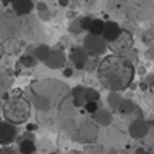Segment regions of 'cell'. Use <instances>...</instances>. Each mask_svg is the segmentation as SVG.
Here are the masks:
<instances>
[{
	"instance_id": "1",
	"label": "cell",
	"mask_w": 154,
	"mask_h": 154,
	"mask_svg": "<svg viewBox=\"0 0 154 154\" xmlns=\"http://www.w3.org/2000/svg\"><path fill=\"white\" fill-rule=\"evenodd\" d=\"M99 80L109 91H125L130 88L134 77L133 62L122 54L106 56L97 65Z\"/></svg>"
},
{
	"instance_id": "2",
	"label": "cell",
	"mask_w": 154,
	"mask_h": 154,
	"mask_svg": "<svg viewBox=\"0 0 154 154\" xmlns=\"http://www.w3.org/2000/svg\"><path fill=\"white\" fill-rule=\"evenodd\" d=\"M2 112L6 122H11L14 125L26 123L28 119L31 117V103L25 97L12 96L3 103Z\"/></svg>"
},
{
	"instance_id": "3",
	"label": "cell",
	"mask_w": 154,
	"mask_h": 154,
	"mask_svg": "<svg viewBox=\"0 0 154 154\" xmlns=\"http://www.w3.org/2000/svg\"><path fill=\"white\" fill-rule=\"evenodd\" d=\"M108 43V49L112 51V54H126L128 51H131L133 46H134V37L130 31L126 29H122L120 34L114 38L111 42H106Z\"/></svg>"
},
{
	"instance_id": "4",
	"label": "cell",
	"mask_w": 154,
	"mask_h": 154,
	"mask_svg": "<svg viewBox=\"0 0 154 154\" xmlns=\"http://www.w3.org/2000/svg\"><path fill=\"white\" fill-rule=\"evenodd\" d=\"M83 48L89 57H99L108 51V43L102 35L88 34L86 38L83 40Z\"/></svg>"
},
{
	"instance_id": "5",
	"label": "cell",
	"mask_w": 154,
	"mask_h": 154,
	"mask_svg": "<svg viewBox=\"0 0 154 154\" xmlns=\"http://www.w3.org/2000/svg\"><path fill=\"white\" fill-rule=\"evenodd\" d=\"M97 139V125L94 122H83L77 130V140L82 143H93Z\"/></svg>"
},
{
	"instance_id": "6",
	"label": "cell",
	"mask_w": 154,
	"mask_h": 154,
	"mask_svg": "<svg viewBox=\"0 0 154 154\" xmlns=\"http://www.w3.org/2000/svg\"><path fill=\"white\" fill-rule=\"evenodd\" d=\"M17 137V128L11 122H0V145L8 146L16 140Z\"/></svg>"
},
{
	"instance_id": "7",
	"label": "cell",
	"mask_w": 154,
	"mask_h": 154,
	"mask_svg": "<svg viewBox=\"0 0 154 154\" xmlns=\"http://www.w3.org/2000/svg\"><path fill=\"white\" fill-rule=\"evenodd\" d=\"M65 62H66V56L62 49H51L43 63L49 69H59L65 66Z\"/></svg>"
},
{
	"instance_id": "8",
	"label": "cell",
	"mask_w": 154,
	"mask_h": 154,
	"mask_svg": "<svg viewBox=\"0 0 154 154\" xmlns=\"http://www.w3.org/2000/svg\"><path fill=\"white\" fill-rule=\"evenodd\" d=\"M128 131H130V136L133 139H143L148 134V131H149V125L143 119H136V120L131 122Z\"/></svg>"
},
{
	"instance_id": "9",
	"label": "cell",
	"mask_w": 154,
	"mask_h": 154,
	"mask_svg": "<svg viewBox=\"0 0 154 154\" xmlns=\"http://www.w3.org/2000/svg\"><path fill=\"white\" fill-rule=\"evenodd\" d=\"M11 5L16 16H26L34 9L32 0H12Z\"/></svg>"
},
{
	"instance_id": "10",
	"label": "cell",
	"mask_w": 154,
	"mask_h": 154,
	"mask_svg": "<svg viewBox=\"0 0 154 154\" xmlns=\"http://www.w3.org/2000/svg\"><path fill=\"white\" fill-rule=\"evenodd\" d=\"M120 31H122L120 25L117 22L109 20V22H105V28H103V32H102V37H103L106 42H111L120 34Z\"/></svg>"
},
{
	"instance_id": "11",
	"label": "cell",
	"mask_w": 154,
	"mask_h": 154,
	"mask_svg": "<svg viewBox=\"0 0 154 154\" xmlns=\"http://www.w3.org/2000/svg\"><path fill=\"white\" fill-rule=\"evenodd\" d=\"M69 60L74 63H86V60H88V54H86V51H85V48L83 46H72L71 49H69Z\"/></svg>"
},
{
	"instance_id": "12",
	"label": "cell",
	"mask_w": 154,
	"mask_h": 154,
	"mask_svg": "<svg viewBox=\"0 0 154 154\" xmlns=\"http://www.w3.org/2000/svg\"><path fill=\"white\" fill-rule=\"evenodd\" d=\"M93 116H94V123L99 125V126H106V125H109V123H111V119H112L111 112H109L108 109H105V108H99Z\"/></svg>"
},
{
	"instance_id": "13",
	"label": "cell",
	"mask_w": 154,
	"mask_h": 154,
	"mask_svg": "<svg viewBox=\"0 0 154 154\" xmlns=\"http://www.w3.org/2000/svg\"><path fill=\"white\" fill-rule=\"evenodd\" d=\"M71 97H72V105L77 106V108H80L85 105V86H74L72 89V93H71Z\"/></svg>"
},
{
	"instance_id": "14",
	"label": "cell",
	"mask_w": 154,
	"mask_h": 154,
	"mask_svg": "<svg viewBox=\"0 0 154 154\" xmlns=\"http://www.w3.org/2000/svg\"><path fill=\"white\" fill-rule=\"evenodd\" d=\"M20 154H34L35 152V143L32 139H23L19 145Z\"/></svg>"
},
{
	"instance_id": "15",
	"label": "cell",
	"mask_w": 154,
	"mask_h": 154,
	"mask_svg": "<svg viewBox=\"0 0 154 154\" xmlns=\"http://www.w3.org/2000/svg\"><path fill=\"white\" fill-rule=\"evenodd\" d=\"M117 109H119V112H122V114H131V112H134V109H136V103H134L133 100H130V99H122V102L119 103Z\"/></svg>"
},
{
	"instance_id": "16",
	"label": "cell",
	"mask_w": 154,
	"mask_h": 154,
	"mask_svg": "<svg viewBox=\"0 0 154 154\" xmlns=\"http://www.w3.org/2000/svg\"><path fill=\"white\" fill-rule=\"evenodd\" d=\"M103 28H105V20L102 19H93V23L89 26V34H94V35H102L103 32Z\"/></svg>"
},
{
	"instance_id": "17",
	"label": "cell",
	"mask_w": 154,
	"mask_h": 154,
	"mask_svg": "<svg viewBox=\"0 0 154 154\" xmlns=\"http://www.w3.org/2000/svg\"><path fill=\"white\" fill-rule=\"evenodd\" d=\"M34 105L38 108V109H42V111H46L51 108V102L48 97L45 96H40V94H35L34 96Z\"/></svg>"
},
{
	"instance_id": "18",
	"label": "cell",
	"mask_w": 154,
	"mask_h": 154,
	"mask_svg": "<svg viewBox=\"0 0 154 154\" xmlns=\"http://www.w3.org/2000/svg\"><path fill=\"white\" fill-rule=\"evenodd\" d=\"M5 46V53H11V54H19L20 51V43L17 42V38H9L6 43H3Z\"/></svg>"
},
{
	"instance_id": "19",
	"label": "cell",
	"mask_w": 154,
	"mask_h": 154,
	"mask_svg": "<svg viewBox=\"0 0 154 154\" xmlns=\"http://www.w3.org/2000/svg\"><path fill=\"white\" fill-rule=\"evenodd\" d=\"M49 46H46V45H38L37 48H35V51H34V57L37 59V60H40V62H45V59L48 57V54H49Z\"/></svg>"
},
{
	"instance_id": "20",
	"label": "cell",
	"mask_w": 154,
	"mask_h": 154,
	"mask_svg": "<svg viewBox=\"0 0 154 154\" xmlns=\"http://www.w3.org/2000/svg\"><path fill=\"white\" fill-rule=\"evenodd\" d=\"M106 102H108V105H109L111 108L117 109L119 103L122 102V96H120V93H119V91H111V93L108 94V99H106Z\"/></svg>"
},
{
	"instance_id": "21",
	"label": "cell",
	"mask_w": 154,
	"mask_h": 154,
	"mask_svg": "<svg viewBox=\"0 0 154 154\" xmlns=\"http://www.w3.org/2000/svg\"><path fill=\"white\" fill-rule=\"evenodd\" d=\"M20 63H22V66H25V68H32L35 63H37V60H35L34 56L26 54V56H23V57L20 59Z\"/></svg>"
},
{
	"instance_id": "22",
	"label": "cell",
	"mask_w": 154,
	"mask_h": 154,
	"mask_svg": "<svg viewBox=\"0 0 154 154\" xmlns=\"http://www.w3.org/2000/svg\"><path fill=\"white\" fill-rule=\"evenodd\" d=\"M99 97H100V94H99L97 89H94V88H85V100L86 102L88 100H99Z\"/></svg>"
},
{
	"instance_id": "23",
	"label": "cell",
	"mask_w": 154,
	"mask_h": 154,
	"mask_svg": "<svg viewBox=\"0 0 154 154\" xmlns=\"http://www.w3.org/2000/svg\"><path fill=\"white\" fill-rule=\"evenodd\" d=\"M83 108H85V111H86V112L94 114V112L99 109V103H97V100H88V102H85Z\"/></svg>"
},
{
	"instance_id": "24",
	"label": "cell",
	"mask_w": 154,
	"mask_h": 154,
	"mask_svg": "<svg viewBox=\"0 0 154 154\" xmlns=\"http://www.w3.org/2000/svg\"><path fill=\"white\" fill-rule=\"evenodd\" d=\"M69 32L71 34H80L82 32V28H80V22H71L69 23Z\"/></svg>"
},
{
	"instance_id": "25",
	"label": "cell",
	"mask_w": 154,
	"mask_h": 154,
	"mask_svg": "<svg viewBox=\"0 0 154 154\" xmlns=\"http://www.w3.org/2000/svg\"><path fill=\"white\" fill-rule=\"evenodd\" d=\"M79 22H80V28H82V31H88L89 26H91V23H93V19L83 17V19H80Z\"/></svg>"
},
{
	"instance_id": "26",
	"label": "cell",
	"mask_w": 154,
	"mask_h": 154,
	"mask_svg": "<svg viewBox=\"0 0 154 154\" xmlns=\"http://www.w3.org/2000/svg\"><path fill=\"white\" fill-rule=\"evenodd\" d=\"M0 154H16V151L12 148H9V145H8V146H3L0 149Z\"/></svg>"
},
{
	"instance_id": "27",
	"label": "cell",
	"mask_w": 154,
	"mask_h": 154,
	"mask_svg": "<svg viewBox=\"0 0 154 154\" xmlns=\"http://www.w3.org/2000/svg\"><path fill=\"white\" fill-rule=\"evenodd\" d=\"M146 57L149 60H154V46H149L148 51H146Z\"/></svg>"
},
{
	"instance_id": "28",
	"label": "cell",
	"mask_w": 154,
	"mask_h": 154,
	"mask_svg": "<svg viewBox=\"0 0 154 154\" xmlns=\"http://www.w3.org/2000/svg\"><path fill=\"white\" fill-rule=\"evenodd\" d=\"M37 9H38V11L42 12V11H46L48 8H46V5H45L43 2H38V3H37Z\"/></svg>"
},
{
	"instance_id": "29",
	"label": "cell",
	"mask_w": 154,
	"mask_h": 154,
	"mask_svg": "<svg viewBox=\"0 0 154 154\" xmlns=\"http://www.w3.org/2000/svg\"><path fill=\"white\" fill-rule=\"evenodd\" d=\"M26 130L32 133V131H35V130H37V125H35V123H28V125H26Z\"/></svg>"
},
{
	"instance_id": "30",
	"label": "cell",
	"mask_w": 154,
	"mask_h": 154,
	"mask_svg": "<svg viewBox=\"0 0 154 154\" xmlns=\"http://www.w3.org/2000/svg\"><path fill=\"white\" fill-rule=\"evenodd\" d=\"M63 75H65V77H71L72 75V69L71 68H65V69H63Z\"/></svg>"
},
{
	"instance_id": "31",
	"label": "cell",
	"mask_w": 154,
	"mask_h": 154,
	"mask_svg": "<svg viewBox=\"0 0 154 154\" xmlns=\"http://www.w3.org/2000/svg\"><path fill=\"white\" fill-rule=\"evenodd\" d=\"M40 19H43V20H48V19H49V16H48V9L40 12Z\"/></svg>"
},
{
	"instance_id": "32",
	"label": "cell",
	"mask_w": 154,
	"mask_h": 154,
	"mask_svg": "<svg viewBox=\"0 0 154 154\" xmlns=\"http://www.w3.org/2000/svg\"><path fill=\"white\" fill-rule=\"evenodd\" d=\"M59 5L65 8V6H68V5H69V0H59Z\"/></svg>"
},
{
	"instance_id": "33",
	"label": "cell",
	"mask_w": 154,
	"mask_h": 154,
	"mask_svg": "<svg viewBox=\"0 0 154 154\" xmlns=\"http://www.w3.org/2000/svg\"><path fill=\"white\" fill-rule=\"evenodd\" d=\"M85 65H86V63H75L74 68L75 69H85Z\"/></svg>"
},
{
	"instance_id": "34",
	"label": "cell",
	"mask_w": 154,
	"mask_h": 154,
	"mask_svg": "<svg viewBox=\"0 0 154 154\" xmlns=\"http://www.w3.org/2000/svg\"><path fill=\"white\" fill-rule=\"evenodd\" d=\"M139 86H140V89H142V91H146V89L149 88V86H148V83H145V82H142Z\"/></svg>"
},
{
	"instance_id": "35",
	"label": "cell",
	"mask_w": 154,
	"mask_h": 154,
	"mask_svg": "<svg viewBox=\"0 0 154 154\" xmlns=\"http://www.w3.org/2000/svg\"><path fill=\"white\" fill-rule=\"evenodd\" d=\"M3 54H5V46H3V43L0 42V59L3 57Z\"/></svg>"
},
{
	"instance_id": "36",
	"label": "cell",
	"mask_w": 154,
	"mask_h": 154,
	"mask_svg": "<svg viewBox=\"0 0 154 154\" xmlns=\"http://www.w3.org/2000/svg\"><path fill=\"white\" fill-rule=\"evenodd\" d=\"M136 154H149V152L145 151L143 148H137V149H136Z\"/></svg>"
},
{
	"instance_id": "37",
	"label": "cell",
	"mask_w": 154,
	"mask_h": 154,
	"mask_svg": "<svg viewBox=\"0 0 154 154\" xmlns=\"http://www.w3.org/2000/svg\"><path fill=\"white\" fill-rule=\"evenodd\" d=\"M0 2H2L5 6H8V5H11V3H12V0H0Z\"/></svg>"
},
{
	"instance_id": "38",
	"label": "cell",
	"mask_w": 154,
	"mask_h": 154,
	"mask_svg": "<svg viewBox=\"0 0 154 154\" xmlns=\"http://www.w3.org/2000/svg\"><path fill=\"white\" fill-rule=\"evenodd\" d=\"M108 154H117V151H116V149L112 148V149H109V151H108Z\"/></svg>"
},
{
	"instance_id": "39",
	"label": "cell",
	"mask_w": 154,
	"mask_h": 154,
	"mask_svg": "<svg viewBox=\"0 0 154 154\" xmlns=\"http://www.w3.org/2000/svg\"><path fill=\"white\" fill-rule=\"evenodd\" d=\"M69 154H82V152H80V151H71Z\"/></svg>"
},
{
	"instance_id": "40",
	"label": "cell",
	"mask_w": 154,
	"mask_h": 154,
	"mask_svg": "<svg viewBox=\"0 0 154 154\" xmlns=\"http://www.w3.org/2000/svg\"><path fill=\"white\" fill-rule=\"evenodd\" d=\"M49 154H57V152H49Z\"/></svg>"
},
{
	"instance_id": "41",
	"label": "cell",
	"mask_w": 154,
	"mask_h": 154,
	"mask_svg": "<svg viewBox=\"0 0 154 154\" xmlns=\"http://www.w3.org/2000/svg\"><path fill=\"white\" fill-rule=\"evenodd\" d=\"M0 122H2V120H0Z\"/></svg>"
}]
</instances>
